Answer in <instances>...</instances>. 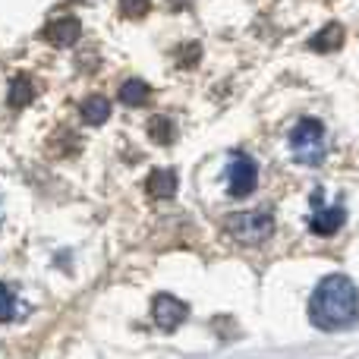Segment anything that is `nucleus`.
Wrapping results in <instances>:
<instances>
[{"label": "nucleus", "mask_w": 359, "mask_h": 359, "mask_svg": "<svg viewBox=\"0 0 359 359\" xmlns=\"http://www.w3.org/2000/svg\"><path fill=\"white\" fill-rule=\"evenodd\" d=\"M16 309H19L16 290L6 287V284H0V322H13V318H16Z\"/></svg>", "instance_id": "nucleus-14"}, {"label": "nucleus", "mask_w": 359, "mask_h": 359, "mask_svg": "<svg viewBox=\"0 0 359 359\" xmlns=\"http://www.w3.org/2000/svg\"><path fill=\"white\" fill-rule=\"evenodd\" d=\"M293 161H299L303 168H318L325 161V126L316 117H303L287 136Z\"/></svg>", "instance_id": "nucleus-2"}, {"label": "nucleus", "mask_w": 359, "mask_h": 359, "mask_svg": "<svg viewBox=\"0 0 359 359\" xmlns=\"http://www.w3.org/2000/svg\"><path fill=\"white\" fill-rule=\"evenodd\" d=\"M79 114H82V120H86V123L101 126L107 117H111V101H107L104 95H88V98L82 101Z\"/></svg>", "instance_id": "nucleus-10"}, {"label": "nucleus", "mask_w": 359, "mask_h": 359, "mask_svg": "<svg viewBox=\"0 0 359 359\" xmlns=\"http://www.w3.org/2000/svg\"><path fill=\"white\" fill-rule=\"evenodd\" d=\"M151 10V0H120V13L126 19H142Z\"/></svg>", "instance_id": "nucleus-15"}, {"label": "nucleus", "mask_w": 359, "mask_h": 359, "mask_svg": "<svg viewBox=\"0 0 359 359\" xmlns=\"http://www.w3.org/2000/svg\"><path fill=\"white\" fill-rule=\"evenodd\" d=\"M145 189L155 198H170L177 192V174L170 168H155L145 180Z\"/></svg>", "instance_id": "nucleus-9"}, {"label": "nucleus", "mask_w": 359, "mask_h": 359, "mask_svg": "<svg viewBox=\"0 0 359 359\" xmlns=\"http://www.w3.org/2000/svg\"><path fill=\"white\" fill-rule=\"evenodd\" d=\"M151 318L161 331H174L189 318V306L174 293H158L155 303H151Z\"/></svg>", "instance_id": "nucleus-6"}, {"label": "nucleus", "mask_w": 359, "mask_h": 359, "mask_svg": "<svg viewBox=\"0 0 359 359\" xmlns=\"http://www.w3.org/2000/svg\"><path fill=\"white\" fill-rule=\"evenodd\" d=\"M309 318L322 331H347L359 322V287L347 274H328L318 280L309 299Z\"/></svg>", "instance_id": "nucleus-1"}, {"label": "nucleus", "mask_w": 359, "mask_h": 359, "mask_svg": "<svg viewBox=\"0 0 359 359\" xmlns=\"http://www.w3.org/2000/svg\"><path fill=\"white\" fill-rule=\"evenodd\" d=\"M198 54H202V50H198V44H183V50H180V67H192V63L198 60Z\"/></svg>", "instance_id": "nucleus-16"}, {"label": "nucleus", "mask_w": 359, "mask_h": 359, "mask_svg": "<svg viewBox=\"0 0 359 359\" xmlns=\"http://www.w3.org/2000/svg\"><path fill=\"white\" fill-rule=\"evenodd\" d=\"M6 101H10V107H25L35 101V82L29 79V76H16V79L10 82V95H6Z\"/></svg>", "instance_id": "nucleus-11"}, {"label": "nucleus", "mask_w": 359, "mask_h": 359, "mask_svg": "<svg viewBox=\"0 0 359 359\" xmlns=\"http://www.w3.org/2000/svg\"><path fill=\"white\" fill-rule=\"evenodd\" d=\"M344 38H347L344 25L341 22H331V25H325L322 32H316V35L309 38V48L318 50V54H331V50H337L344 44Z\"/></svg>", "instance_id": "nucleus-8"}, {"label": "nucleus", "mask_w": 359, "mask_h": 359, "mask_svg": "<svg viewBox=\"0 0 359 359\" xmlns=\"http://www.w3.org/2000/svg\"><path fill=\"white\" fill-rule=\"evenodd\" d=\"M149 95H151V88H149V82H142V79H126L123 86H120V101H123L126 107H142L145 101H149Z\"/></svg>", "instance_id": "nucleus-12"}, {"label": "nucleus", "mask_w": 359, "mask_h": 359, "mask_svg": "<svg viewBox=\"0 0 359 359\" xmlns=\"http://www.w3.org/2000/svg\"><path fill=\"white\" fill-rule=\"evenodd\" d=\"M259 186V164L246 155V151H233L227 164V189L233 198L252 196Z\"/></svg>", "instance_id": "nucleus-4"}, {"label": "nucleus", "mask_w": 359, "mask_h": 359, "mask_svg": "<svg viewBox=\"0 0 359 359\" xmlns=\"http://www.w3.org/2000/svg\"><path fill=\"white\" fill-rule=\"evenodd\" d=\"M170 10H186V6H192V0H168Z\"/></svg>", "instance_id": "nucleus-17"}, {"label": "nucleus", "mask_w": 359, "mask_h": 359, "mask_svg": "<svg viewBox=\"0 0 359 359\" xmlns=\"http://www.w3.org/2000/svg\"><path fill=\"white\" fill-rule=\"evenodd\" d=\"M174 136H177V126H174V120L170 117H151L149 120V139L151 142H158V145H168V142H174Z\"/></svg>", "instance_id": "nucleus-13"}, {"label": "nucleus", "mask_w": 359, "mask_h": 359, "mask_svg": "<svg viewBox=\"0 0 359 359\" xmlns=\"http://www.w3.org/2000/svg\"><path fill=\"white\" fill-rule=\"evenodd\" d=\"M82 35V22L76 16H57L48 22V29H44V38H48L50 44H57V48H69V44H76Z\"/></svg>", "instance_id": "nucleus-7"}, {"label": "nucleus", "mask_w": 359, "mask_h": 359, "mask_svg": "<svg viewBox=\"0 0 359 359\" xmlns=\"http://www.w3.org/2000/svg\"><path fill=\"white\" fill-rule=\"evenodd\" d=\"M224 230L243 246H262L274 233L271 211H233L224 221Z\"/></svg>", "instance_id": "nucleus-3"}, {"label": "nucleus", "mask_w": 359, "mask_h": 359, "mask_svg": "<svg viewBox=\"0 0 359 359\" xmlns=\"http://www.w3.org/2000/svg\"><path fill=\"white\" fill-rule=\"evenodd\" d=\"M312 217H309V230L318 236H334L337 230L347 224V208L344 205H325L322 189H312Z\"/></svg>", "instance_id": "nucleus-5"}]
</instances>
